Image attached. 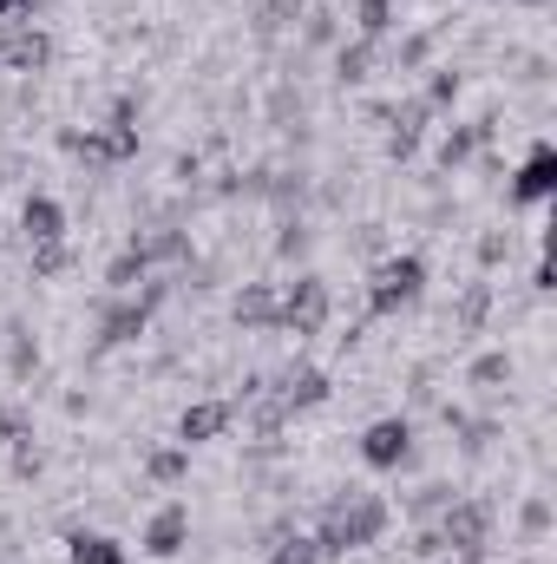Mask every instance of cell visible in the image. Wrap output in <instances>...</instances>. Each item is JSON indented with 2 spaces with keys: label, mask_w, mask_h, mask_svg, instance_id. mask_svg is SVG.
<instances>
[{
  "label": "cell",
  "mask_w": 557,
  "mask_h": 564,
  "mask_svg": "<svg viewBox=\"0 0 557 564\" xmlns=\"http://www.w3.org/2000/svg\"><path fill=\"white\" fill-rule=\"evenodd\" d=\"M387 499L381 492H368V486H348L328 512H321V525H315V545H321V558H348V552H361V545H381V532H387Z\"/></svg>",
  "instance_id": "cell-1"
},
{
  "label": "cell",
  "mask_w": 557,
  "mask_h": 564,
  "mask_svg": "<svg viewBox=\"0 0 557 564\" xmlns=\"http://www.w3.org/2000/svg\"><path fill=\"white\" fill-rule=\"evenodd\" d=\"M419 295H426V257H387L374 270V282H368V308L374 315H401Z\"/></svg>",
  "instance_id": "cell-2"
},
{
  "label": "cell",
  "mask_w": 557,
  "mask_h": 564,
  "mask_svg": "<svg viewBox=\"0 0 557 564\" xmlns=\"http://www.w3.org/2000/svg\"><path fill=\"white\" fill-rule=\"evenodd\" d=\"M439 539L446 552H459L466 564H485V545H492V506L485 499H452L439 512Z\"/></svg>",
  "instance_id": "cell-3"
},
{
  "label": "cell",
  "mask_w": 557,
  "mask_h": 564,
  "mask_svg": "<svg viewBox=\"0 0 557 564\" xmlns=\"http://www.w3.org/2000/svg\"><path fill=\"white\" fill-rule=\"evenodd\" d=\"M328 308H335L328 282L321 276H295L276 295V328L282 335H321V328H328Z\"/></svg>",
  "instance_id": "cell-4"
},
{
  "label": "cell",
  "mask_w": 557,
  "mask_h": 564,
  "mask_svg": "<svg viewBox=\"0 0 557 564\" xmlns=\"http://www.w3.org/2000/svg\"><path fill=\"white\" fill-rule=\"evenodd\" d=\"M361 459H368L374 473L407 466V459H414V421H407V414H381V421L361 433Z\"/></svg>",
  "instance_id": "cell-5"
},
{
  "label": "cell",
  "mask_w": 557,
  "mask_h": 564,
  "mask_svg": "<svg viewBox=\"0 0 557 564\" xmlns=\"http://www.w3.org/2000/svg\"><path fill=\"white\" fill-rule=\"evenodd\" d=\"M557 197V151L532 144V158L512 171V204H551Z\"/></svg>",
  "instance_id": "cell-6"
},
{
  "label": "cell",
  "mask_w": 557,
  "mask_h": 564,
  "mask_svg": "<svg viewBox=\"0 0 557 564\" xmlns=\"http://www.w3.org/2000/svg\"><path fill=\"white\" fill-rule=\"evenodd\" d=\"M184 545H190V506L171 499V506H157V512L144 519V552H151V558H177Z\"/></svg>",
  "instance_id": "cell-7"
},
{
  "label": "cell",
  "mask_w": 557,
  "mask_h": 564,
  "mask_svg": "<svg viewBox=\"0 0 557 564\" xmlns=\"http://www.w3.org/2000/svg\"><path fill=\"white\" fill-rule=\"evenodd\" d=\"M230 421H237V401H190L177 414V446H204V440L230 433Z\"/></svg>",
  "instance_id": "cell-8"
},
{
  "label": "cell",
  "mask_w": 557,
  "mask_h": 564,
  "mask_svg": "<svg viewBox=\"0 0 557 564\" xmlns=\"http://www.w3.org/2000/svg\"><path fill=\"white\" fill-rule=\"evenodd\" d=\"M53 59V40L40 33V26H13V33H0V66L7 73H40Z\"/></svg>",
  "instance_id": "cell-9"
},
{
  "label": "cell",
  "mask_w": 557,
  "mask_h": 564,
  "mask_svg": "<svg viewBox=\"0 0 557 564\" xmlns=\"http://www.w3.org/2000/svg\"><path fill=\"white\" fill-rule=\"evenodd\" d=\"M20 230H26V243H33V250L66 243V210H59L53 197H40V191H33V197L20 204Z\"/></svg>",
  "instance_id": "cell-10"
},
{
  "label": "cell",
  "mask_w": 557,
  "mask_h": 564,
  "mask_svg": "<svg viewBox=\"0 0 557 564\" xmlns=\"http://www.w3.org/2000/svg\"><path fill=\"white\" fill-rule=\"evenodd\" d=\"M276 401H282V414L321 408V401H328V375H321V368H288V375L276 381Z\"/></svg>",
  "instance_id": "cell-11"
},
{
  "label": "cell",
  "mask_w": 557,
  "mask_h": 564,
  "mask_svg": "<svg viewBox=\"0 0 557 564\" xmlns=\"http://www.w3.org/2000/svg\"><path fill=\"white\" fill-rule=\"evenodd\" d=\"M230 315H237V328H276V289L270 282H243Z\"/></svg>",
  "instance_id": "cell-12"
},
{
  "label": "cell",
  "mask_w": 557,
  "mask_h": 564,
  "mask_svg": "<svg viewBox=\"0 0 557 564\" xmlns=\"http://www.w3.org/2000/svg\"><path fill=\"white\" fill-rule=\"evenodd\" d=\"M426 119H433V106H426V99H407V106L394 112V132H387V151H394V158H414L419 132H426Z\"/></svg>",
  "instance_id": "cell-13"
},
{
  "label": "cell",
  "mask_w": 557,
  "mask_h": 564,
  "mask_svg": "<svg viewBox=\"0 0 557 564\" xmlns=\"http://www.w3.org/2000/svg\"><path fill=\"white\" fill-rule=\"evenodd\" d=\"M485 139H492V119H479V126H452V132L439 139V164H446V171H452V164H466Z\"/></svg>",
  "instance_id": "cell-14"
},
{
  "label": "cell",
  "mask_w": 557,
  "mask_h": 564,
  "mask_svg": "<svg viewBox=\"0 0 557 564\" xmlns=\"http://www.w3.org/2000/svg\"><path fill=\"white\" fill-rule=\"evenodd\" d=\"M66 558L73 564H125V552H119V539H106V532H73V539H66Z\"/></svg>",
  "instance_id": "cell-15"
},
{
  "label": "cell",
  "mask_w": 557,
  "mask_h": 564,
  "mask_svg": "<svg viewBox=\"0 0 557 564\" xmlns=\"http://www.w3.org/2000/svg\"><path fill=\"white\" fill-rule=\"evenodd\" d=\"M394 33V0H354V40H387Z\"/></svg>",
  "instance_id": "cell-16"
},
{
  "label": "cell",
  "mask_w": 557,
  "mask_h": 564,
  "mask_svg": "<svg viewBox=\"0 0 557 564\" xmlns=\"http://www.w3.org/2000/svg\"><path fill=\"white\" fill-rule=\"evenodd\" d=\"M374 59H381V46H374V40H348V46L335 53V73H341V86H361Z\"/></svg>",
  "instance_id": "cell-17"
},
{
  "label": "cell",
  "mask_w": 557,
  "mask_h": 564,
  "mask_svg": "<svg viewBox=\"0 0 557 564\" xmlns=\"http://www.w3.org/2000/svg\"><path fill=\"white\" fill-rule=\"evenodd\" d=\"M139 282H151V263H144L139 243H132L125 257H112V270H106V289H112V295H132Z\"/></svg>",
  "instance_id": "cell-18"
},
{
  "label": "cell",
  "mask_w": 557,
  "mask_h": 564,
  "mask_svg": "<svg viewBox=\"0 0 557 564\" xmlns=\"http://www.w3.org/2000/svg\"><path fill=\"white\" fill-rule=\"evenodd\" d=\"M144 473H151L157 486H177V479L190 473V446H157V453L144 459Z\"/></svg>",
  "instance_id": "cell-19"
},
{
  "label": "cell",
  "mask_w": 557,
  "mask_h": 564,
  "mask_svg": "<svg viewBox=\"0 0 557 564\" xmlns=\"http://www.w3.org/2000/svg\"><path fill=\"white\" fill-rule=\"evenodd\" d=\"M459 93H466V79H459V73H452V66H439V73H433V79H426V93H419V99H426V106H433V112H439V106H452V99H459Z\"/></svg>",
  "instance_id": "cell-20"
},
{
  "label": "cell",
  "mask_w": 557,
  "mask_h": 564,
  "mask_svg": "<svg viewBox=\"0 0 557 564\" xmlns=\"http://www.w3.org/2000/svg\"><path fill=\"white\" fill-rule=\"evenodd\" d=\"M499 381H512V355H479L472 361V388H499Z\"/></svg>",
  "instance_id": "cell-21"
},
{
  "label": "cell",
  "mask_w": 557,
  "mask_h": 564,
  "mask_svg": "<svg viewBox=\"0 0 557 564\" xmlns=\"http://www.w3.org/2000/svg\"><path fill=\"white\" fill-rule=\"evenodd\" d=\"M270 564H321V545L315 539H282L276 552H270Z\"/></svg>",
  "instance_id": "cell-22"
},
{
  "label": "cell",
  "mask_w": 557,
  "mask_h": 564,
  "mask_svg": "<svg viewBox=\"0 0 557 564\" xmlns=\"http://www.w3.org/2000/svg\"><path fill=\"white\" fill-rule=\"evenodd\" d=\"M485 308H492V289H485V282H472V289H466V302H459V328H479V322H485Z\"/></svg>",
  "instance_id": "cell-23"
},
{
  "label": "cell",
  "mask_w": 557,
  "mask_h": 564,
  "mask_svg": "<svg viewBox=\"0 0 557 564\" xmlns=\"http://www.w3.org/2000/svg\"><path fill=\"white\" fill-rule=\"evenodd\" d=\"M452 499H459V492H452V486H446V479H433V486H419L414 512H419V519H426V512H446V506H452Z\"/></svg>",
  "instance_id": "cell-24"
},
{
  "label": "cell",
  "mask_w": 557,
  "mask_h": 564,
  "mask_svg": "<svg viewBox=\"0 0 557 564\" xmlns=\"http://www.w3.org/2000/svg\"><path fill=\"white\" fill-rule=\"evenodd\" d=\"M73 263V250L66 243H46V250H33V276H59Z\"/></svg>",
  "instance_id": "cell-25"
},
{
  "label": "cell",
  "mask_w": 557,
  "mask_h": 564,
  "mask_svg": "<svg viewBox=\"0 0 557 564\" xmlns=\"http://www.w3.org/2000/svg\"><path fill=\"white\" fill-rule=\"evenodd\" d=\"M26 440V414L20 408H0V446H20Z\"/></svg>",
  "instance_id": "cell-26"
},
{
  "label": "cell",
  "mask_w": 557,
  "mask_h": 564,
  "mask_svg": "<svg viewBox=\"0 0 557 564\" xmlns=\"http://www.w3.org/2000/svg\"><path fill=\"white\" fill-rule=\"evenodd\" d=\"M525 532H532V539L551 532V506H545V499H525Z\"/></svg>",
  "instance_id": "cell-27"
},
{
  "label": "cell",
  "mask_w": 557,
  "mask_h": 564,
  "mask_svg": "<svg viewBox=\"0 0 557 564\" xmlns=\"http://www.w3.org/2000/svg\"><path fill=\"white\" fill-rule=\"evenodd\" d=\"M414 558H419V564L446 558V539H439V525H433V532H419V539H414Z\"/></svg>",
  "instance_id": "cell-28"
},
{
  "label": "cell",
  "mask_w": 557,
  "mask_h": 564,
  "mask_svg": "<svg viewBox=\"0 0 557 564\" xmlns=\"http://www.w3.org/2000/svg\"><path fill=\"white\" fill-rule=\"evenodd\" d=\"M505 257H512V237H499V230H492V237L479 243V263L492 270V263H505Z\"/></svg>",
  "instance_id": "cell-29"
},
{
  "label": "cell",
  "mask_w": 557,
  "mask_h": 564,
  "mask_svg": "<svg viewBox=\"0 0 557 564\" xmlns=\"http://www.w3.org/2000/svg\"><path fill=\"white\" fill-rule=\"evenodd\" d=\"M276 250H282V257H302V250H308V230H302V224H282Z\"/></svg>",
  "instance_id": "cell-30"
},
{
  "label": "cell",
  "mask_w": 557,
  "mask_h": 564,
  "mask_svg": "<svg viewBox=\"0 0 557 564\" xmlns=\"http://www.w3.org/2000/svg\"><path fill=\"white\" fill-rule=\"evenodd\" d=\"M426 53H433V40H426V33H414V40H407V46H401V66H419V59H426Z\"/></svg>",
  "instance_id": "cell-31"
},
{
  "label": "cell",
  "mask_w": 557,
  "mask_h": 564,
  "mask_svg": "<svg viewBox=\"0 0 557 564\" xmlns=\"http://www.w3.org/2000/svg\"><path fill=\"white\" fill-rule=\"evenodd\" d=\"M525 564H545V558H525Z\"/></svg>",
  "instance_id": "cell-32"
},
{
  "label": "cell",
  "mask_w": 557,
  "mask_h": 564,
  "mask_svg": "<svg viewBox=\"0 0 557 564\" xmlns=\"http://www.w3.org/2000/svg\"><path fill=\"white\" fill-rule=\"evenodd\" d=\"M433 564H439V558H433Z\"/></svg>",
  "instance_id": "cell-33"
}]
</instances>
